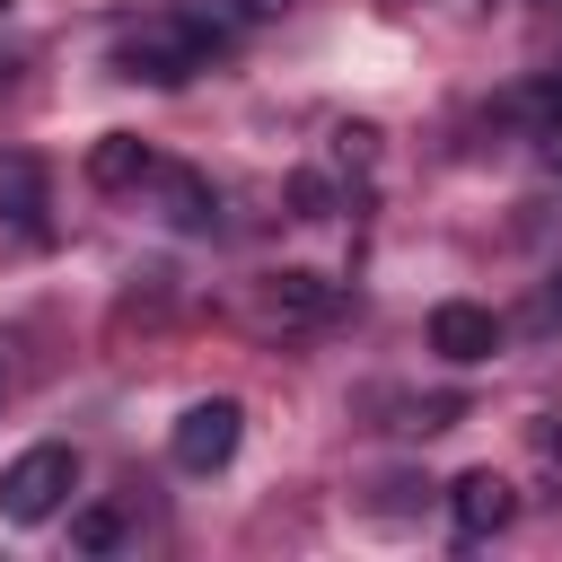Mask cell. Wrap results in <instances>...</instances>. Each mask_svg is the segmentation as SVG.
Returning <instances> with one entry per match:
<instances>
[{"label": "cell", "instance_id": "obj_1", "mask_svg": "<svg viewBox=\"0 0 562 562\" xmlns=\"http://www.w3.org/2000/svg\"><path fill=\"white\" fill-rule=\"evenodd\" d=\"M228 44V26L202 9V0H184V9H167V18H149V26H132L123 44H114V79H140V88H184L193 70H211V53Z\"/></svg>", "mask_w": 562, "mask_h": 562}, {"label": "cell", "instance_id": "obj_2", "mask_svg": "<svg viewBox=\"0 0 562 562\" xmlns=\"http://www.w3.org/2000/svg\"><path fill=\"white\" fill-rule=\"evenodd\" d=\"M70 492H79V457H70L61 439H44V448H26V457L0 474V518L35 527V518H53Z\"/></svg>", "mask_w": 562, "mask_h": 562}, {"label": "cell", "instance_id": "obj_3", "mask_svg": "<svg viewBox=\"0 0 562 562\" xmlns=\"http://www.w3.org/2000/svg\"><path fill=\"white\" fill-rule=\"evenodd\" d=\"M237 439H246V404H237V395H202V404L176 413L167 457H176L184 474H220V465L237 457Z\"/></svg>", "mask_w": 562, "mask_h": 562}, {"label": "cell", "instance_id": "obj_4", "mask_svg": "<svg viewBox=\"0 0 562 562\" xmlns=\"http://www.w3.org/2000/svg\"><path fill=\"white\" fill-rule=\"evenodd\" d=\"M518 518V483L509 474H492V465H474V474H457L448 483V527L465 536V544H483V536H501Z\"/></svg>", "mask_w": 562, "mask_h": 562}, {"label": "cell", "instance_id": "obj_5", "mask_svg": "<svg viewBox=\"0 0 562 562\" xmlns=\"http://www.w3.org/2000/svg\"><path fill=\"white\" fill-rule=\"evenodd\" d=\"M430 351L457 360V369H474V360L501 351V316L474 307V299H439V307H430Z\"/></svg>", "mask_w": 562, "mask_h": 562}, {"label": "cell", "instance_id": "obj_6", "mask_svg": "<svg viewBox=\"0 0 562 562\" xmlns=\"http://www.w3.org/2000/svg\"><path fill=\"white\" fill-rule=\"evenodd\" d=\"M149 176H158V149L140 132H97V149H88V184L97 193H140Z\"/></svg>", "mask_w": 562, "mask_h": 562}, {"label": "cell", "instance_id": "obj_7", "mask_svg": "<svg viewBox=\"0 0 562 562\" xmlns=\"http://www.w3.org/2000/svg\"><path fill=\"white\" fill-rule=\"evenodd\" d=\"M149 184L167 193V220H176V228H211V220H220V193H211L193 167H158Z\"/></svg>", "mask_w": 562, "mask_h": 562}, {"label": "cell", "instance_id": "obj_8", "mask_svg": "<svg viewBox=\"0 0 562 562\" xmlns=\"http://www.w3.org/2000/svg\"><path fill=\"white\" fill-rule=\"evenodd\" d=\"M263 299H272L281 316H299V325H307V316H325V307H334V281H325V272H307V263H281V272L263 281Z\"/></svg>", "mask_w": 562, "mask_h": 562}, {"label": "cell", "instance_id": "obj_9", "mask_svg": "<svg viewBox=\"0 0 562 562\" xmlns=\"http://www.w3.org/2000/svg\"><path fill=\"white\" fill-rule=\"evenodd\" d=\"M0 220L44 228V167L35 158H0Z\"/></svg>", "mask_w": 562, "mask_h": 562}, {"label": "cell", "instance_id": "obj_10", "mask_svg": "<svg viewBox=\"0 0 562 562\" xmlns=\"http://www.w3.org/2000/svg\"><path fill=\"white\" fill-rule=\"evenodd\" d=\"M70 544H79V553H114V544H123V509H114V501L79 509V518H70Z\"/></svg>", "mask_w": 562, "mask_h": 562}, {"label": "cell", "instance_id": "obj_11", "mask_svg": "<svg viewBox=\"0 0 562 562\" xmlns=\"http://www.w3.org/2000/svg\"><path fill=\"white\" fill-rule=\"evenodd\" d=\"M290 211H299V220H325V211H334V184H325L316 167H307V176H290Z\"/></svg>", "mask_w": 562, "mask_h": 562}, {"label": "cell", "instance_id": "obj_12", "mask_svg": "<svg viewBox=\"0 0 562 562\" xmlns=\"http://www.w3.org/2000/svg\"><path fill=\"white\" fill-rule=\"evenodd\" d=\"M334 158H342V167H369V158H378V123H342V132H334Z\"/></svg>", "mask_w": 562, "mask_h": 562}, {"label": "cell", "instance_id": "obj_13", "mask_svg": "<svg viewBox=\"0 0 562 562\" xmlns=\"http://www.w3.org/2000/svg\"><path fill=\"white\" fill-rule=\"evenodd\" d=\"M536 167H544V176H562V105H544V114H536Z\"/></svg>", "mask_w": 562, "mask_h": 562}, {"label": "cell", "instance_id": "obj_14", "mask_svg": "<svg viewBox=\"0 0 562 562\" xmlns=\"http://www.w3.org/2000/svg\"><path fill=\"white\" fill-rule=\"evenodd\" d=\"M457 413H465V395H422V404H413V422H404V430H448V422H457Z\"/></svg>", "mask_w": 562, "mask_h": 562}, {"label": "cell", "instance_id": "obj_15", "mask_svg": "<svg viewBox=\"0 0 562 562\" xmlns=\"http://www.w3.org/2000/svg\"><path fill=\"white\" fill-rule=\"evenodd\" d=\"M536 325H562V290H544V299H536Z\"/></svg>", "mask_w": 562, "mask_h": 562}, {"label": "cell", "instance_id": "obj_16", "mask_svg": "<svg viewBox=\"0 0 562 562\" xmlns=\"http://www.w3.org/2000/svg\"><path fill=\"white\" fill-rule=\"evenodd\" d=\"M237 9H246V18H281L290 0H237Z\"/></svg>", "mask_w": 562, "mask_h": 562}, {"label": "cell", "instance_id": "obj_17", "mask_svg": "<svg viewBox=\"0 0 562 562\" xmlns=\"http://www.w3.org/2000/svg\"><path fill=\"white\" fill-rule=\"evenodd\" d=\"M9 79H18V61H0V97H9Z\"/></svg>", "mask_w": 562, "mask_h": 562}, {"label": "cell", "instance_id": "obj_18", "mask_svg": "<svg viewBox=\"0 0 562 562\" xmlns=\"http://www.w3.org/2000/svg\"><path fill=\"white\" fill-rule=\"evenodd\" d=\"M0 9H9V0H0Z\"/></svg>", "mask_w": 562, "mask_h": 562}]
</instances>
